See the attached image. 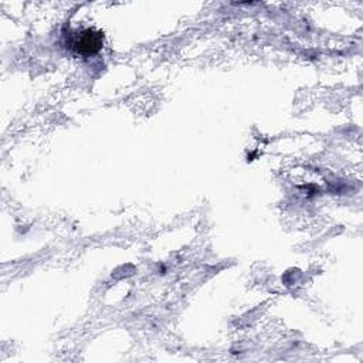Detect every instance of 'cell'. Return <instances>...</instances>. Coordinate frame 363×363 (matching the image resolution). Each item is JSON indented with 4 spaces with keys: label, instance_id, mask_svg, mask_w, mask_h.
I'll list each match as a JSON object with an SVG mask.
<instances>
[{
    "label": "cell",
    "instance_id": "6da1fadb",
    "mask_svg": "<svg viewBox=\"0 0 363 363\" xmlns=\"http://www.w3.org/2000/svg\"><path fill=\"white\" fill-rule=\"evenodd\" d=\"M104 44V34L101 31H95L91 28L82 30L69 35L68 45L81 55H92L101 50Z\"/></svg>",
    "mask_w": 363,
    "mask_h": 363
}]
</instances>
